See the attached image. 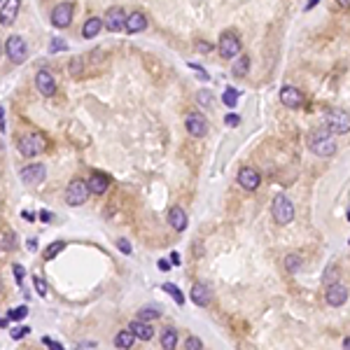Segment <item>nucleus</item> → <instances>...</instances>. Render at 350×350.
<instances>
[{"mask_svg":"<svg viewBox=\"0 0 350 350\" xmlns=\"http://www.w3.org/2000/svg\"><path fill=\"white\" fill-rule=\"evenodd\" d=\"M215 49L220 52V56L227 61H234L236 56H241V49H243V42H241V35L236 30H222L217 37V45Z\"/></svg>","mask_w":350,"mask_h":350,"instance_id":"1","label":"nucleus"},{"mask_svg":"<svg viewBox=\"0 0 350 350\" xmlns=\"http://www.w3.org/2000/svg\"><path fill=\"white\" fill-rule=\"evenodd\" d=\"M308 147L318 157H332L334 152H336V143L332 138V131L329 128H322V131L311 133L308 136Z\"/></svg>","mask_w":350,"mask_h":350,"instance_id":"2","label":"nucleus"},{"mask_svg":"<svg viewBox=\"0 0 350 350\" xmlns=\"http://www.w3.org/2000/svg\"><path fill=\"white\" fill-rule=\"evenodd\" d=\"M271 212H273V220H276V224L285 227V224H290L292 220H294V203H292L290 196H285V194H278L276 199H273Z\"/></svg>","mask_w":350,"mask_h":350,"instance_id":"3","label":"nucleus"},{"mask_svg":"<svg viewBox=\"0 0 350 350\" xmlns=\"http://www.w3.org/2000/svg\"><path fill=\"white\" fill-rule=\"evenodd\" d=\"M325 126L332 133H336V136H343V133L350 131V115L345 112V110H338V108L327 110Z\"/></svg>","mask_w":350,"mask_h":350,"instance_id":"4","label":"nucleus"},{"mask_svg":"<svg viewBox=\"0 0 350 350\" xmlns=\"http://www.w3.org/2000/svg\"><path fill=\"white\" fill-rule=\"evenodd\" d=\"M45 147H47V143H45V138L40 133H28V136H24V138L19 140V152L26 159H33L37 154H42Z\"/></svg>","mask_w":350,"mask_h":350,"instance_id":"5","label":"nucleus"},{"mask_svg":"<svg viewBox=\"0 0 350 350\" xmlns=\"http://www.w3.org/2000/svg\"><path fill=\"white\" fill-rule=\"evenodd\" d=\"M5 52H7V56H10V61L17 63V66L28 59V45H26V40L21 35H10L7 37Z\"/></svg>","mask_w":350,"mask_h":350,"instance_id":"6","label":"nucleus"},{"mask_svg":"<svg viewBox=\"0 0 350 350\" xmlns=\"http://www.w3.org/2000/svg\"><path fill=\"white\" fill-rule=\"evenodd\" d=\"M89 187H86V182L84 180H75L68 185L66 189V201L68 205H82L86 199H89Z\"/></svg>","mask_w":350,"mask_h":350,"instance_id":"7","label":"nucleus"},{"mask_svg":"<svg viewBox=\"0 0 350 350\" xmlns=\"http://www.w3.org/2000/svg\"><path fill=\"white\" fill-rule=\"evenodd\" d=\"M126 10L124 7H110L108 12H105V19H103V24H105V28L112 30V33H119V30H124V26H126Z\"/></svg>","mask_w":350,"mask_h":350,"instance_id":"8","label":"nucleus"},{"mask_svg":"<svg viewBox=\"0 0 350 350\" xmlns=\"http://www.w3.org/2000/svg\"><path fill=\"white\" fill-rule=\"evenodd\" d=\"M185 128L192 138H203L208 133V119L201 112H189L187 119H185Z\"/></svg>","mask_w":350,"mask_h":350,"instance_id":"9","label":"nucleus"},{"mask_svg":"<svg viewBox=\"0 0 350 350\" xmlns=\"http://www.w3.org/2000/svg\"><path fill=\"white\" fill-rule=\"evenodd\" d=\"M236 180H238V185H241L245 192H254V189L261 185V175H259V170H254L252 166H243V168L238 170V175H236Z\"/></svg>","mask_w":350,"mask_h":350,"instance_id":"10","label":"nucleus"},{"mask_svg":"<svg viewBox=\"0 0 350 350\" xmlns=\"http://www.w3.org/2000/svg\"><path fill=\"white\" fill-rule=\"evenodd\" d=\"M280 103H283L285 108L290 110H296L303 105V91L299 89V86L294 84H285L283 89H280Z\"/></svg>","mask_w":350,"mask_h":350,"instance_id":"11","label":"nucleus"},{"mask_svg":"<svg viewBox=\"0 0 350 350\" xmlns=\"http://www.w3.org/2000/svg\"><path fill=\"white\" fill-rule=\"evenodd\" d=\"M73 21V3H61L52 10V24L56 28H68Z\"/></svg>","mask_w":350,"mask_h":350,"instance_id":"12","label":"nucleus"},{"mask_svg":"<svg viewBox=\"0 0 350 350\" xmlns=\"http://www.w3.org/2000/svg\"><path fill=\"white\" fill-rule=\"evenodd\" d=\"M325 299H327V303H329V306L338 308V306H343V303L348 301V290H345L343 285L332 283V285H327Z\"/></svg>","mask_w":350,"mask_h":350,"instance_id":"13","label":"nucleus"},{"mask_svg":"<svg viewBox=\"0 0 350 350\" xmlns=\"http://www.w3.org/2000/svg\"><path fill=\"white\" fill-rule=\"evenodd\" d=\"M47 178V168H45L42 163H30L26 168H21V180L26 185H37V182H42Z\"/></svg>","mask_w":350,"mask_h":350,"instance_id":"14","label":"nucleus"},{"mask_svg":"<svg viewBox=\"0 0 350 350\" xmlns=\"http://www.w3.org/2000/svg\"><path fill=\"white\" fill-rule=\"evenodd\" d=\"M35 86L42 96H54L56 94V79L52 77L49 70H40V73L35 75Z\"/></svg>","mask_w":350,"mask_h":350,"instance_id":"15","label":"nucleus"},{"mask_svg":"<svg viewBox=\"0 0 350 350\" xmlns=\"http://www.w3.org/2000/svg\"><path fill=\"white\" fill-rule=\"evenodd\" d=\"M19 7H21V0H5V5L0 7V24L12 26L19 14Z\"/></svg>","mask_w":350,"mask_h":350,"instance_id":"16","label":"nucleus"},{"mask_svg":"<svg viewBox=\"0 0 350 350\" xmlns=\"http://www.w3.org/2000/svg\"><path fill=\"white\" fill-rule=\"evenodd\" d=\"M168 224L173 227L175 231H185V229H187V224H189L187 212L182 210L180 205H173V208L168 210Z\"/></svg>","mask_w":350,"mask_h":350,"instance_id":"17","label":"nucleus"},{"mask_svg":"<svg viewBox=\"0 0 350 350\" xmlns=\"http://www.w3.org/2000/svg\"><path fill=\"white\" fill-rule=\"evenodd\" d=\"M124 30H126V33H143V30H147V17L143 12H131L126 17Z\"/></svg>","mask_w":350,"mask_h":350,"instance_id":"18","label":"nucleus"},{"mask_svg":"<svg viewBox=\"0 0 350 350\" xmlns=\"http://www.w3.org/2000/svg\"><path fill=\"white\" fill-rule=\"evenodd\" d=\"M86 187H89V192H91V194H96V196H101V194L108 192L110 180L105 178V175H101V173H94V175L89 178V182H86Z\"/></svg>","mask_w":350,"mask_h":350,"instance_id":"19","label":"nucleus"},{"mask_svg":"<svg viewBox=\"0 0 350 350\" xmlns=\"http://www.w3.org/2000/svg\"><path fill=\"white\" fill-rule=\"evenodd\" d=\"M192 301L196 306H208L210 303V287L205 283H196L192 287Z\"/></svg>","mask_w":350,"mask_h":350,"instance_id":"20","label":"nucleus"},{"mask_svg":"<svg viewBox=\"0 0 350 350\" xmlns=\"http://www.w3.org/2000/svg\"><path fill=\"white\" fill-rule=\"evenodd\" d=\"M128 329H131V332L136 334V338H140V341H150V338L154 336V329H152L150 322H145V320H133L131 325H128Z\"/></svg>","mask_w":350,"mask_h":350,"instance_id":"21","label":"nucleus"},{"mask_svg":"<svg viewBox=\"0 0 350 350\" xmlns=\"http://www.w3.org/2000/svg\"><path fill=\"white\" fill-rule=\"evenodd\" d=\"M103 19H98V17H91L89 21H86L84 26H82V37H86V40H91V37H96L98 33L103 30Z\"/></svg>","mask_w":350,"mask_h":350,"instance_id":"22","label":"nucleus"},{"mask_svg":"<svg viewBox=\"0 0 350 350\" xmlns=\"http://www.w3.org/2000/svg\"><path fill=\"white\" fill-rule=\"evenodd\" d=\"M178 338H180V334H178L175 327H163L161 329V348L173 350L175 345H178Z\"/></svg>","mask_w":350,"mask_h":350,"instance_id":"23","label":"nucleus"},{"mask_svg":"<svg viewBox=\"0 0 350 350\" xmlns=\"http://www.w3.org/2000/svg\"><path fill=\"white\" fill-rule=\"evenodd\" d=\"M248 73H250V56L248 54L236 56V63H234V68H231V75H234V77H245Z\"/></svg>","mask_w":350,"mask_h":350,"instance_id":"24","label":"nucleus"},{"mask_svg":"<svg viewBox=\"0 0 350 350\" xmlns=\"http://www.w3.org/2000/svg\"><path fill=\"white\" fill-rule=\"evenodd\" d=\"M84 68H89L86 56H75V59H70V63H68V70H70L73 77H82V75H84Z\"/></svg>","mask_w":350,"mask_h":350,"instance_id":"25","label":"nucleus"},{"mask_svg":"<svg viewBox=\"0 0 350 350\" xmlns=\"http://www.w3.org/2000/svg\"><path fill=\"white\" fill-rule=\"evenodd\" d=\"M133 343H136V334H133L131 329H121V332L115 336V345H117V348H131Z\"/></svg>","mask_w":350,"mask_h":350,"instance_id":"26","label":"nucleus"},{"mask_svg":"<svg viewBox=\"0 0 350 350\" xmlns=\"http://www.w3.org/2000/svg\"><path fill=\"white\" fill-rule=\"evenodd\" d=\"M285 271L287 273H299L301 271V254H287L285 257Z\"/></svg>","mask_w":350,"mask_h":350,"instance_id":"27","label":"nucleus"},{"mask_svg":"<svg viewBox=\"0 0 350 350\" xmlns=\"http://www.w3.org/2000/svg\"><path fill=\"white\" fill-rule=\"evenodd\" d=\"M157 318H161V311L157 306H145L138 311V320L150 322V320H157Z\"/></svg>","mask_w":350,"mask_h":350,"instance_id":"28","label":"nucleus"},{"mask_svg":"<svg viewBox=\"0 0 350 350\" xmlns=\"http://www.w3.org/2000/svg\"><path fill=\"white\" fill-rule=\"evenodd\" d=\"M163 292H168V294L175 299V303H178V306H182V303H185V294L180 292V287H178V285H173V283H163Z\"/></svg>","mask_w":350,"mask_h":350,"instance_id":"29","label":"nucleus"},{"mask_svg":"<svg viewBox=\"0 0 350 350\" xmlns=\"http://www.w3.org/2000/svg\"><path fill=\"white\" fill-rule=\"evenodd\" d=\"M222 101L227 108H236V105H238V91H236L234 86H229V89L222 94Z\"/></svg>","mask_w":350,"mask_h":350,"instance_id":"30","label":"nucleus"},{"mask_svg":"<svg viewBox=\"0 0 350 350\" xmlns=\"http://www.w3.org/2000/svg\"><path fill=\"white\" fill-rule=\"evenodd\" d=\"M196 101L203 105V108H212V103H215V98H212V94L208 89H201L199 94H196Z\"/></svg>","mask_w":350,"mask_h":350,"instance_id":"31","label":"nucleus"},{"mask_svg":"<svg viewBox=\"0 0 350 350\" xmlns=\"http://www.w3.org/2000/svg\"><path fill=\"white\" fill-rule=\"evenodd\" d=\"M63 248H66V243H63V241H56V243H52V245L45 250L42 257H45V259H52V257H56V254H59Z\"/></svg>","mask_w":350,"mask_h":350,"instance_id":"32","label":"nucleus"},{"mask_svg":"<svg viewBox=\"0 0 350 350\" xmlns=\"http://www.w3.org/2000/svg\"><path fill=\"white\" fill-rule=\"evenodd\" d=\"M63 49H68L66 40H61V37H52V42H49V52L59 54V52H63Z\"/></svg>","mask_w":350,"mask_h":350,"instance_id":"33","label":"nucleus"},{"mask_svg":"<svg viewBox=\"0 0 350 350\" xmlns=\"http://www.w3.org/2000/svg\"><path fill=\"white\" fill-rule=\"evenodd\" d=\"M26 315H28V308L26 306H17L10 311V320H24Z\"/></svg>","mask_w":350,"mask_h":350,"instance_id":"34","label":"nucleus"},{"mask_svg":"<svg viewBox=\"0 0 350 350\" xmlns=\"http://www.w3.org/2000/svg\"><path fill=\"white\" fill-rule=\"evenodd\" d=\"M185 348H187V350H201V348H203V341H201L199 336H187Z\"/></svg>","mask_w":350,"mask_h":350,"instance_id":"35","label":"nucleus"},{"mask_svg":"<svg viewBox=\"0 0 350 350\" xmlns=\"http://www.w3.org/2000/svg\"><path fill=\"white\" fill-rule=\"evenodd\" d=\"M33 283H35V290L40 296H47V283H45L40 276H33Z\"/></svg>","mask_w":350,"mask_h":350,"instance_id":"36","label":"nucleus"},{"mask_svg":"<svg viewBox=\"0 0 350 350\" xmlns=\"http://www.w3.org/2000/svg\"><path fill=\"white\" fill-rule=\"evenodd\" d=\"M212 49L215 47H212L208 40H199V42H196V52H199V54H210Z\"/></svg>","mask_w":350,"mask_h":350,"instance_id":"37","label":"nucleus"},{"mask_svg":"<svg viewBox=\"0 0 350 350\" xmlns=\"http://www.w3.org/2000/svg\"><path fill=\"white\" fill-rule=\"evenodd\" d=\"M28 332H30V327H17V329H12V332H10V336H12L14 341H19V338H24Z\"/></svg>","mask_w":350,"mask_h":350,"instance_id":"38","label":"nucleus"},{"mask_svg":"<svg viewBox=\"0 0 350 350\" xmlns=\"http://www.w3.org/2000/svg\"><path fill=\"white\" fill-rule=\"evenodd\" d=\"M117 248H119V252L131 254V243H128L126 238H119V241H117Z\"/></svg>","mask_w":350,"mask_h":350,"instance_id":"39","label":"nucleus"},{"mask_svg":"<svg viewBox=\"0 0 350 350\" xmlns=\"http://www.w3.org/2000/svg\"><path fill=\"white\" fill-rule=\"evenodd\" d=\"M12 271H14V276H17V280H19V283H21V280H24V278H26V269H24V266H21V264H14V266H12Z\"/></svg>","mask_w":350,"mask_h":350,"instance_id":"40","label":"nucleus"},{"mask_svg":"<svg viewBox=\"0 0 350 350\" xmlns=\"http://www.w3.org/2000/svg\"><path fill=\"white\" fill-rule=\"evenodd\" d=\"M224 124H227V126H238V124H241V117L238 115H227L224 117Z\"/></svg>","mask_w":350,"mask_h":350,"instance_id":"41","label":"nucleus"},{"mask_svg":"<svg viewBox=\"0 0 350 350\" xmlns=\"http://www.w3.org/2000/svg\"><path fill=\"white\" fill-rule=\"evenodd\" d=\"M42 343H45V345H49V348H54V350H63V345H61L59 341H52L49 336H42Z\"/></svg>","mask_w":350,"mask_h":350,"instance_id":"42","label":"nucleus"},{"mask_svg":"<svg viewBox=\"0 0 350 350\" xmlns=\"http://www.w3.org/2000/svg\"><path fill=\"white\" fill-rule=\"evenodd\" d=\"M334 280H336V269H327V276H325V283L332 285Z\"/></svg>","mask_w":350,"mask_h":350,"instance_id":"43","label":"nucleus"},{"mask_svg":"<svg viewBox=\"0 0 350 350\" xmlns=\"http://www.w3.org/2000/svg\"><path fill=\"white\" fill-rule=\"evenodd\" d=\"M21 217L26 220V222H35V212H30V210H21Z\"/></svg>","mask_w":350,"mask_h":350,"instance_id":"44","label":"nucleus"},{"mask_svg":"<svg viewBox=\"0 0 350 350\" xmlns=\"http://www.w3.org/2000/svg\"><path fill=\"white\" fill-rule=\"evenodd\" d=\"M52 217H54V215L49 210H40V220H42V222H52Z\"/></svg>","mask_w":350,"mask_h":350,"instance_id":"45","label":"nucleus"},{"mask_svg":"<svg viewBox=\"0 0 350 350\" xmlns=\"http://www.w3.org/2000/svg\"><path fill=\"white\" fill-rule=\"evenodd\" d=\"M157 266L161 269V271H168V269H170L173 264H170V261H166V259H159V261H157Z\"/></svg>","mask_w":350,"mask_h":350,"instance_id":"46","label":"nucleus"},{"mask_svg":"<svg viewBox=\"0 0 350 350\" xmlns=\"http://www.w3.org/2000/svg\"><path fill=\"white\" fill-rule=\"evenodd\" d=\"M170 264H173V266L180 264V254H178V252H170Z\"/></svg>","mask_w":350,"mask_h":350,"instance_id":"47","label":"nucleus"},{"mask_svg":"<svg viewBox=\"0 0 350 350\" xmlns=\"http://www.w3.org/2000/svg\"><path fill=\"white\" fill-rule=\"evenodd\" d=\"M336 5L341 7V10H350V0H336Z\"/></svg>","mask_w":350,"mask_h":350,"instance_id":"48","label":"nucleus"},{"mask_svg":"<svg viewBox=\"0 0 350 350\" xmlns=\"http://www.w3.org/2000/svg\"><path fill=\"white\" fill-rule=\"evenodd\" d=\"M26 248H28V250H35V248H37V241H35V238H30V241H26Z\"/></svg>","mask_w":350,"mask_h":350,"instance_id":"49","label":"nucleus"},{"mask_svg":"<svg viewBox=\"0 0 350 350\" xmlns=\"http://www.w3.org/2000/svg\"><path fill=\"white\" fill-rule=\"evenodd\" d=\"M318 3H320V0H308V3H306V12H308V10H313Z\"/></svg>","mask_w":350,"mask_h":350,"instance_id":"50","label":"nucleus"},{"mask_svg":"<svg viewBox=\"0 0 350 350\" xmlns=\"http://www.w3.org/2000/svg\"><path fill=\"white\" fill-rule=\"evenodd\" d=\"M79 348H96V343H94V341H89V343H79Z\"/></svg>","mask_w":350,"mask_h":350,"instance_id":"51","label":"nucleus"},{"mask_svg":"<svg viewBox=\"0 0 350 350\" xmlns=\"http://www.w3.org/2000/svg\"><path fill=\"white\" fill-rule=\"evenodd\" d=\"M343 348H348V350H350V336H348V338H345V341H343Z\"/></svg>","mask_w":350,"mask_h":350,"instance_id":"52","label":"nucleus"},{"mask_svg":"<svg viewBox=\"0 0 350 350\" xmlns=\"http://www.w3.org/2000/svg\"><path fill=\"white\" fill-rule=\"evenodd\" d=\"M0 327H7V320H0Z\"/></svg>","mask_w":350,"mask_h":350,"instance_id":"53","label":"nucleus"},{"mask_svg":"<svg viewBox=\"0 0 350 350\" xmlns=\"http://www.w3.org/2000/svg\"><path fill=\"white\" fill-rule=\"evenodd\" d=\"M0 290H3V278H0Z\"/></svg>","mask_w":350,"mask_h":350,"instance_id":"54","label":"nucleus"},{"mask_svg":"<svg viewBox=\"0 0 350 350\" xmlns=\"http://www.w3.org/2000/svg\"><path fill=\"white\" fill-rule=\"evenodd\" d=\"M348 220H350V210H348Z\"/></svg>","mask_w":350,"mask_h":350,"instance_id":"55","label":"nucleus"},{"mask_svg":"<svg viewBox=\"0 0 350 350\" xmlns=\"http://www.w3.org/2000/svg\"><path fill=\"white\" fill-rule=\"evenodd\" d=\"M0 3H3V0H0Z\"/></svg>","mask_w":350,"mask_h":350,"instance_id":"56","label":"nucleus"},{"mask_svg":"<svg viewBox=\"0 0 350 350\" xmlns=\"http://www.w3.org/2000/svg\"><path fill=\"white\" fill-rule=\"evenodd\" d=\"M348 243H350V241H348Z\"/></svg>","mask_w":350,"mask_h":350,"instance_id":"57","label":"nucleus"}]
</instances>
